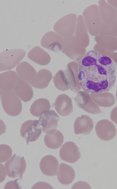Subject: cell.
Instances as JSON below:
<instances>
[{"label": "cell", "mask_w": 117, "mask_h": 189, "mask_svg": "<svg viewBox=\"0 0 117 189\" xmlns=\"http://www.w3.org/2000/svg\"><path fill=\"white\" fill-rule=\"evenodd\" d=\"M117 66L109 56L95 50L88 51L78 62L81 89L91 94L109 91L115 83Z\"/></svg>", "instance_id": "1"}, {"label": "cell", "mask_w": 117, "mask_h": 189, "mask_svg": "<svg viewBox=\"0 0 117 189\" xmlns=\"http://www.w3.org/2000/svg\"><path fill=\"white\" fill-rule=\"evenodd\" d=\"M0 98L2 108L7 115L12 116L19 115L22 109L20 98L13 91H0Z\"/></svg>", "instance_id": "2"}, {"label": "cell", "mask_w": 117, "mask_h": 189, "mask_svg": "<svg viewBox=\"0 0 117 189\" xmlns=\"http://www.w3.org/2000/svg\"><path fill=\"white\" fill-rule=\"evenodd\" d=\"M26 54L25 51L20 49L6 50L0 55V71L13 69L22 60Z\"/></svg>", "instance_id": "3"}, {"label": "cell", "mask_w": 117, "mask_h": 189, "mask_svg": "<svg viewBox=\"0 0 117 189\" xmlns=\"http://www.w3.org/2000/svg\"><path fill=\"white\" fill-rule=\"evenodd\" d=\"M5 171L9 177H19L22 179L26 168V163L23 157L14 154L5 164Z\"/></svg>", "instance_id": "4"}, {"label": "cell", "mask_w": 117, "mask_h": 189, "mask_svg": "<svg viewBox=\"0 0 117 189\" xmlns=\"http://www.w3.org/2000/svg\"><path fill=\"white\" fill-rule=\"evenodd\" d=\"M42 127L37 120H29L22 125L20 130L21 136L26 140L28 145L29 142L36 141L42 133Z\"/></svg>", "instance_id": "5"}, {"label": "cell", "mask_w": 117, "mask_h": 189, "mask_svg": "<svg viewBox=\"0 0 117 189\" xmlns=\"http://www.w3.org/2000/svg\"><path fill=\"white\" fill-rule=\"evenodd\" d=\"M59 155L61 160L71 163L76 162L81 157L78 147L72 141L67 142L62 145Z\"/></svg>", "instance_id": "6"}, {"label": "cell", "mask_w": 117, "mask_h": 189, "mask_svg": "<svg viewBox=\"0 0 117 189\" xmlns=\"http://www.w3.org/2000/svg\"><path fill=\"white\" fill-rule=\"evenodd\" d=\"M59 120V116L53 110L45 112L39 118L42 130L46 134L52 133L56 130Z\"/></svg>", "instance_id": "7"}, {"label": "cell", "mask_w": 117, "mask_h": 189, "mask_svg": "<svg viewBox=\"0 0 117 189\" xmlns=\"http://www.w3.org/2000/svg\"><path fill=\"white\" fill-rule=\"evenodd\" d=\"M95 129L99 138L104 141L112 140L116 134L115 126L107 120H103L98 122L96 124Z\"/></svg>", "instance_id": "8"}, {"label": "cell", "mask_w": 117, "mask_h": 189, "mask_svg": "<svg viewBox=\"0 0 117 189\" xmlns=\"http://www.w3.org/2000/svg\"><path fill=\"white\" fill-rule=\"evenodd\" d=\"M59 162L54 156L48 155L44 156L40 163V168L44 175L48 176H55L58 172Z\"/></svg>", "instance_id": "9"}, {"label": "cell", "mask_w": 117, "mask_h": 189, "mask_svg": "<svg viewBox=\"0 0 117 189\" xmlns=\"http://www.w3.org/2000/svg\"><path fill=\"white\" fill-rule=\"evenodd\" d=\"M62 43L61 38L52 31L46 33L41 41V46L55 52H57L61 49Z\"/></svg>", "instance_id": "10"}, {"label": "cell", "mask_w": 117, "mask_h": 189, "mask_svg": "<svg viewBox=\"0 0 117 189\" xmlns=\"http://www.w3.org/2000/svg\"><path fill=\"white\" fill-rule=\"evenodd\" d=\"M18 77L14 71H8L0 74V91L9 92L13 91L17 84Z\"/></svg>", "instance_id": "11"}, {"label": "cell", "mask_w": 117, "mask_h": 189, "mask_svg": "<svg viewBox=\"0 0 117 189\" xmlns=\"http://www.w3.org/2000/svg\"><path fill=\"white\" fill-rule=\"evenodd\" d=\"M54 105L57 112L61 116L68 115L73 111L71 100L66 94L59 95L56 100Z\"/></svg>", "instance_id": "12"}, {"label": "cell", "mask_w": 117, "mask_h": 189, "mask_svg": "<svg viewBox=\"0 0 117 189\" xmlns=\"http://www.w3.org/2000/svg\"><path fill=\"white\" fill-rule=\"evenodd\" d=\"M27 81L18 77L17 82L13 90L25 102L30 101L33 96V90Z\"/></svg>", "instance_id": "13"}, {"label": "cell", "mask_w": 117, "mask_h": 189, "mask_svg": "<svg viewBox=\"0 0 117 189\" xmlns=\"http://www.w3.org/2000/svg\"><path fill=\"white\" fill-rule=\"evenodd\" d=\"M52 78L50 71L46 69H42L37 73L35 78L28 82L33 87L40 89L46 88Z\"/></svg>", "instance_id": "14"}, {"label": "cell", "mask_w": 117, "mask_h": 189, "mask_svg": "<svg viewBox=\"0 0 117 189\" xmlns=\"http://www.w3.org/2000/svg\"><path fill=\"white\" fill-rule=\"evenodd\" d=\"M93 126V121L89 117L82 115L77 118L74 122V133L76 135H87L91 131Z\"/></svg>", "instance_id": "15"}, {"label": "cell", "mask_w": 117, "mask_h": 189, "mask_svg": "<svg viewBox=\"0 0 117 189\" xmlns=\"http://www.w3.org/2000/svg\"><path fill=\"white\" fill-rule=\"evenodd\" d=\"M27 56L33 61L41 65H47L51 59L49 54L38 46L32 48L28 52Z\"/></svg>", "instance_id": "16"}, {"label": "cell", "mask_w": 117, "mask_h": 189, "mask_svg": "<svg viewBox=\"0 0 117 189\" xmlns=\"http://www.w3.org/2000/svg\"><path fill=\"white\" fill-rule=\"evenodd\" d=\"M57 175L59 181L63 185H67L73 182L75 174L73 169L71 166L62 163L60 165Z\"/></svg>", "instance_id": "17"}, {"label": "cell", "mask_w": 117, "mask_h": 189, "mask_svg": "<svg viewBox=\"0 0 117 189\" xmlns=\"http://www.w3.org/2000/svg\"><path fill=\"white\" fill-rule=\"evenodd\" d=\"M16 71L19 78L28 82L32 80L37 74L34 67L26 61L19 63L16 67Z\"/></svg>", "instance_id": "18"}, {"label": "cell", "mask_w": 117, "mask_h": 189, "mask_svg": "<svg viewBox=\"0 0 117 189\" xmlns=\"http://www.w3.org/2000/svg\"><path fill=\"white\" fill-rule=\"evenodd\" d=\"M44 140L48 148L56 149L61 146L64 141V136L60 131L56 130L52 133L46 134L44 136Z\"/></svg>", "instance_id": "19"}, {"label": "cell", "mask_w": 117, "mask_h": 189, "mask_svg": "<svg viewBox=\"0 0 117 189\" xmlns=\"http://www.w3.org/2000/svg\"><path fill=\"white\" fill-rule=\"evenodd\" d=\"M50 103L49 100L45 98H39L35 100L32 104L30 112L35 117H40L45 112L50 110Z\"/></svg>", "instance_id": "20"}, {"label": "cell", "mask_w": 117, "mask_h": 189, "mask_svg": "<svg viewBox=\"0 0 117 189\" xmlns=\"http://www.w3.org/2000/svg\"><path fill=\"white\" fill-rule=\"evenodd\" d=\"M53 81L56 88L64 91L69 88V83L67 74L64 70H60L57 72L53 77Z\"/></svg>", "instance_id": "21"}, {"label": "cell", "mask_w": 117, "mask_h": 189, "mask_svg": "<svg viewBox=\"0 0 117 189\" xmlns=\"http://www.w3.org/2000/svg\"><path fill=\"white\" fill-rule=\"evenodd\" d=\"M12 151L11 147L6 144H1L0 146V162H4L11 158Z\"/></svg>", "instance_id": "22"}, {"label": "cell", "mask_w": 117, "mask_h": 189, "mask_svg": "<svg viewBox=\"0 0 117 189\" xmlns=\"http://www.w3.org/2000/svg\"><path fill=\"white\" fill-rule=\"evenodd\" d=\"M32 189H52V187L49 184L44 182H39L35 184L32 187Z\"/></svg>", "instance_id": "23"}, {"label": "cell", "mask_w": 117, "mask_h": 189, "mask_svg": "<svg viewBox=\"0 0 117 189\" xmlns=\"http://www.w3.org/2000/svg\"><path fill=\"white\" fill-rule=\"evenodd\" d=\"M20 179H17L14 181H10L7 183L5 186V189H19L20 188L17 181Z\"/></svg>", "instance_id": "24"}, {"label": "cell", "mask_w": 117, "mask_h": 189, "mask_svg": "<svg viewBox=\"0 0 117 189\" xmlns=\"http://www.w3.org/2000/svg\"><path fill=\"white\" fill-rule=\"evenodd\" d=\"M110 119L113 122L117 124V106L112 110L110 115Z\"/></svg>", "instance_id": "25"}, {"label": "cell", "mask_w": 117, "mask_h": 189, "mask_svg": "<svg viewBox=\"0 0 117 189\" xmlns=\"http://www.w3.org/2000/svg\"><path fill=\"white\" fill-rule=\"evenodd\" d=\"M1 164V165H0V166L1 168H0V169L2 171V174L1 175V176L2 175V176L0 178V182H2L5 179L6 174L5 170V168L4 167L3 165L2 164Z\"/></svg>", "instance_id": "26"}, {"label": "cell", "mask_w": 117, "mask_h": 189, "mask_svg": "<svg viewBox=\"0 0 117 189\" xmlns=\"http://www.w3.org/2000/svg\"><path fill=\"white\" fill-rule=\"evenodd\" d=\"M117 64V53L114 54L113 57L111 58Z\"/></svg>", "instance_id": "27"}, {"label": "cell", "mask_w": 117, "mask_h": 189, "mask_svg": "<svg viewBox=\"0 0 117 189\" xmlns=\"http://www.w3.org/2000/svg\"><path fill=\"white\" fill-rule=\"evenodd\" d=\"M116 99H117V91L116 93Z\"/></svg>", "instance_id": "28"}]
</instances>
